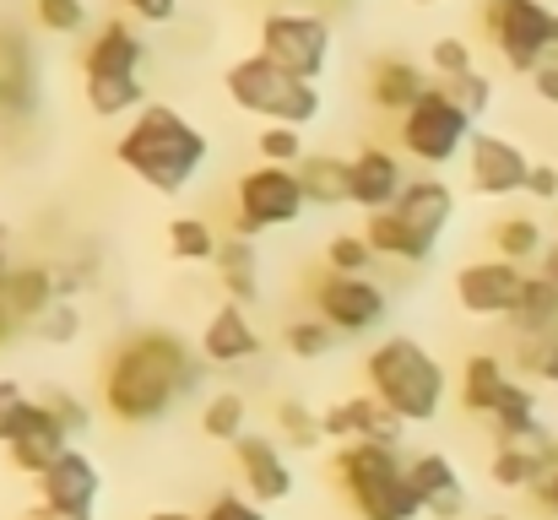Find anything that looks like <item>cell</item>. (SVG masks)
<instances>
[{
    "mask_svg": "<svg viewBox=\"0 0 558 520\" xmlns=\"http://www.w3.org/2000/svg\"><path fill=\"white\" fill-rule=\"evenodd\" d=\"M195 385H201V352L169 326L131 331L104 363V407L114 423L131 428L169 418Z\"/></svg>",
    "mask_w": 558,
    "mask_h": 520,
    "instance_id": "6da1fadb",
    "label": "cell"
},
{
    "mask_svg": "<svg viewBox=\"0 0 558 520\" xmlns=\"http://www.w3.org/2000/svg\"><path fill=\"white\" fill-rule=\"evenodd\" d=\"M206 158H211L206 131H195L174 104H147L114 142V164L125 173H136L158 195L190 190L195 173L206 169Z\"/></svg>",
    "mask_w": 558,
    "mask_h": 520,
    "instance_id": "7a4b0ae2",
    "label": "cell"
},
{
    "mask_svg": "<svg viewBox=\"0 0 558 520\" xmlns=\"http://www.w3.org/2000/svg\"><path fill=\"white\" fill-rule=\"evenodd\" d=\"M364 379L369 390L407 423H434L445 412V396H450V379H445V363L417 342V337H385L364 358Z\"/></svg>",
    "mask_w": 558,
    "mask_h": 520,
    "instance_id": "3957f363",
    "label": "cell"
},
{
    "mask_svg": "<svg viewBox=\"0 0 558 520\" xmlns=\"http://www.w3.org/2000/svg\"><path fill=\"white\" fill-rule=\"evenodd\" d=\"M331 477L359 520H423V499L407 477V456L385 445H337Z\"/></svg>",
    "mask_w": 558,
    "mask_h": 520,
    "instance_id": "277c9868",
    "label": "cell"
},
{
    "mask_svg": "<svg viewBox=\"0 0 558 520\" xmlns=\"http://www.w3.org/2000/svg\"><path fill=\"white\" fill-rule=\"evenodd\" d=\"M222 87H228L233 109H244V114H255V120H266V125H293V131H304V125L320 120V87L288 76V71L271 65L266 55L233 60V65L222 71Z\"/></svg>",
    "mask_w": 558,
    "mask_h": 520,
    "instance_id": "5b68a950",
    "label": "cell"
},
{
    "mask_svg": "<svg viewBox=\"0 0 558 520\" xmlns=\"http://www.w3.org/2000/svg\"><path fill=\"white\" fill-rule=\"evenodd\" d=\"M483 33L521 76H532L543 60H558V11L548 0H483Z\"/></svg>",
    "mask_w": 558,
    "mask_h": 520,
    "instance_id": "8992f818",
    "label": "cell"
},
{
    "mask_svg": "<svg viewBox=\"0 0 558 520\" xmlns=\"http://www.w3.org/2000/svg\"><path fill=\"white\" fill-rule=\"evenodd\" d=\"M472 114H461L456 104H450V93L434 82L401 120H396V142H401V153L412 158V164H423V169H445V164H456L461 153H466V142H472Z\"/></svg>",
    "mask_w": 558,
    "mask_h": 520,
    "instance_id": "52a82bcc",
    "label": "cell"
},
{
    "mask_svg": "<svg viewBox=\"0 0 558 520\" xmlns=\"http://www.w3.org/2000/svg\"><path fill=\"white\" fill-rule=\"evenodd\" d=\"M271 65H282L299 82H320L331 65V22L320 11H271L260 22V49Z\"/></svg>",
    "mask_w": 558,
    "mask_h": 520,
    "instance_id": "ba28073f",
    "label": "cell"
},
{
    "mask_svg": "<svg viewBox=\"0 0 558 520\" xmlns=\"http://www.w3.org/2000/svg\"><path fill=\"white\" fill-rule=\"evenodd\" d=\"M239 217H233V239H260L266 228H293L304 217V184L299 169H271L255 164L250 173H239Z\"/></svg>",
    "mask_w": 558,
    "mask_h": 520,
    "instance_id": "9c48e42d",
    "label": "cell"
},
{
    "mask_svg": "<svg viewBox=\"0 0 558 520\" xmlns=\"http://www.w3.org/2000/svg\"><path fill=\"white\" fill-rule=\"evenodd\" d=\"M390 217L401 228V261L407 266H423L439 250V239L450 233V222H456V190L445 179H434V173L407 179V190L390 206Z\"/></svg>",
    "mask_w": 558,
    "mask_h": 520,
    "instance_id": "30bf717a",
    "label": "cell"
},
{
    "mask_svg": "<svg viewBox=\"0 0 558 520\" xmlns=\"http://www.w3.org/2000/svg\"><path fill=\"white\" fill-rule=\"evenodd\" d=\"M310 299H315V315L337 331V337H369L385 326L390 315V293L374 282V277H337V271H320L310 282Z\"/></svg>",
    "mask_w": 558,
    "mask_h": 520,
    "instance_id": "8fae6325",
    "label": "cell"
},
{
    "mask_svg": "<svg viewBox=\"0 0 558 520\" xmlns=\"http://www.w3.org/2000/svg\"><path fill=\"white\" fill-rule=\"evenodd\" d=\"M0 445H5V456H11V467H16V472L44 477V472H49V467L71 450V434L54 423V412H49L38 396H27V401L5 418Z\"/></svg>",
    "mask_w": 558,
    "mask_h": 520,
    "instance_id": "7c38bea8",
    "label": "cell"
},
{
    "mask_svg": "<svg viewBox=\"0 0 558 520\" xmlns=\"http://www.w3.org/2000/svg\"><path fill=\"white\" fill-rule=\"evenodd\" d=\"M526 266H510V261H472L456 271V304L477 321H510L515 304H521V288H526Z\"/></svg>",
    "mask_w": 558,
    "mask_h": 520,
    "instance_id": "4fadbf2b",
    "label": "cell"
},
{
    "mask_svg": "<svg viewBox=\"0 0 558 520\" xmlns=\"http://www.w3.org/2000/svg\"><path fill=\"white\" fill-rule=\"evenodd\" d=\"M33 488H38V510L71 516V520H93V505H98V494H104V472H98V461H93L87 450L71 445L44 477H33Z\"/></svg>",
    "mask_w": 558,
    "mask_h": 520,
    "instance_id": "5bb4252c",
    "label": "cell"
},
{
    "mask_svg": "<svg viewBox=\"0 0 558 520\" xmlns=\"http://www.w3.org/2000/svg\"><path fill=\"white\" fill-rule=\"evenodd\" d=\"M320 434L337 439V445H385V450H401L407 423L374 390H364V396H348L331 412H320Z\"/></svg>",
    "mask_w": 558,
    "mask_h": 520,
    "instance_id": "9a60e30c",
    "label": "cell"
},
{
    "mask_svg": "<svg viewBox=\"0 0 558 520\" xmlns=\"http://www.w3.org/2000/svg\"><path fill=\"white\" fill-rule=\"evenodd\" d=\"M526 173H532V158L515 142H505L494 131H472V142H466V184L477 195H494V201L526 195Z\"/></svg>",
    "mask_w": 558,
    "mask_h": 520,
    "instance_id": "2e32d148",
    "label": "cell"
},
{
    "mask_svg": "<svg viewBox=\"0 0 558 520\" xmlns=\"http://www.w3.org/2000/svg\"><path fill=\"white\" fill-rule=\"evenodd\" d=\"M233 467H239V477H244V494H250L260 510L293 499V488H299V477H293V467H288V456H282V445H277L271 434H244V439L233 445Z\"/></svg>",
    "mask_w": 558,
    "mask_h": 520,
    "instance_id": "e0dca14e",
    "label": "cell"
},
{
    "mask_svg": "<svg viewBox=\"0 0 558 520\" xmlns=\"http://www.w3.org/2000/svg\"><path fill=\"white\" fill-rule=\"evenodd\" d=\"M142 60H147V38L125 22V16H109L87 55H82V82H125V76H142Z\"/></svg>",
    "mask_w": 558,
    "mask_h": 520,
    "instance_id": "ac0fdd59",
    "label": "cell"
},
{
    "mask_svg": "<svg viewBox=\"0 0 558 520\" xmlns=\"http://www.w3.org/2000/svg\"><path fill=\"white\" fill-rule=\"evenodd\" d=\"M407 477L423 499V516L428 520H461L466 516V483L456 472L450 456L439 450H423V456H407Z\"/></svg>",
    "mask_w": 558,
    "mask_h": 520,
    "instance_id": "d6986e66",
    "label": "cell"
},
{
    "mask_svg": "<svg viewBox=\"0 0 558 520\" xmlns=\"http://www.w3.org/2000/svg\"><path fill=\"white\" fill-rule=\"evenodd\" d=\"M38 104V65L22 27L0 22V120H22Z\"/></svg>",
    "mask_w": 558,
    "mask_h": 520,
    "instance_id": "ffe728a7",
    "label": "cell"
},
{
    "mask_svg": "<svg viewBox=\"0 0 558 520\" xmlns=\"http://www.w3.org/2000/svg\"><path fill=\"white\" fill-rule=\"evenodd\" d=\"M348 169H353V206H364V211H390L407 190V164L390 147H374V142L359 147L348 158Z\"/></svg>",
    "mask_w": 558,
    "mask_h": 520,
    "instance_id": "44dd1931",
    "label": "cell"
},
{
    "mask_svg": "<svg viewBox=\"0 0 558 520\" xmlns=\"http://www.w3.org/2000/svg\"><path fill=\"white\" fill-rule=\"evenodd\" d=\"M201 363H222V368H233V363H250V358H260V331L250 326V315H244V304H222V310H211V321H206V331H201Z\"/></svg>",
    "mask_w": 558,
    "mask_h": 520,
    "instance_id": "7402d4cb",
    "label": "cell"
},
{
    "mask_svg": "<svg viewBox=\"0 0 558 520\" xmlns=\"http://www.w3.org/2000/svg\"><path fill=\"white\" fill-rule=\"evenodd\" d=\"M434 87V76L423 71V65H412V60H401V55H385V60H374L369 65V104L379 109V114H407L423 93Z\"/></svg>",
    "mask_w": 558,
    "mask_h": 520,
    "instance_id": "603a6c76",
    "label": "cell"
},
{
    "mask_svg": "<svg viewBox=\"0 0 558 520\" xmlns=\"http://www.w3.org/2000/svg\"><path fill=\"white\" fill-rule=\"evenodd\" d=\"M217 277H222V293L228 304H255L260 299V255H255V239H222L217 244Z\"/></svg>",
    "mask_w": 558,
    "mask_h": 520,
    "instance_id": "cb8c5ba5",
    "label": "cell"
},
{
    "mask_svg": "<svg viewBox=\"0 0 558 520\" xmlns=\"http://www.w3.org/2000/svg\"><path fill=\"white\" fill-rule=\"evenodd\" d=\"M0 304L16 315V326H38V321L49 315V304H60V293H54V266H16Z\"/></svg>",
    "mask_w": 558,
    "mask_h": 520,
    "instance_id": "d4e9b609",
    "label": "cell"
},
{
    "mask_svg": "<svg viewBox=\"0 0 558 520\" xmlns=\"http://www.w3.org/2000/svg\"><path fill=\"white\" fill-rule=\"evenodd\" d=\"M299 184L310 206H353V169L337 153H304Z\"/></svg>",
    "mask_w": 558,
    "mask_h": 520,
    "instance_id": "484cf974",
    "label": "cell"
},
{
    "mask_svg": "<svg viewBox=\"0 0 558 520\" xmlns=\"http://www.w3.org/2000/svg\"><path fill=\"white\" fill-rule=\"evenodd\" d=\"M505 385H510L505 358H494V352H472L466 368H461V407H466L472 418H488V412L499 407Z\"/></svg>",
    "mask_w": 558,
    "mask_h": 520,
    "instance_id": "4316f807",
    "label": "cell"
},
{
    "mask_svg": "<svg viewBox=\"0 0 558 520\" xmlns=\"http://www.w3.org/2000/svg\"><path fill=\"white\" fill-rule=\"evenodd\" d=\"M488 239H494V255H499V261H510V266L543 261V250H548V239H543V222H537V217H526V211H510V217H499Z\"/></svg>",
    "mask_w": 558,
    "mask_h": 520,
    "instance_id": "83f0119b",
    "label": "cell"
},
{
    "mask_svg": "<svg viewBox=\"0 0 558 520\" xmlns=\"http://www.w3.org/2000/svg\"><path fill=\"white\" fill-rule=\"evenodd\" d=\"M488 423H494V445H515V439H526L543 418H537V390H526L521 379H510L505 385V396H499V407L488 412Z\"/></svg>",
    "mask_w": 558,
    "mask_h": 520,
    "instance_id": "f1b7e54d",
    "label": "cell"
},
{
    "mask_svg": "<svg viewBox=\"0 0 558 520\" xmlns=\"http://www.w3.org/2000/svg\"><path fill=\"white\" fill-rule=\"evenodd\" d=\"M244 423H250V407H244L239 390H211V401L201 407V434L217 439V445H239L250 434Z\"/></svg>",
    "mask_w": 558,
    "mask_h": 520,
    "instance_id": "f546056e",
    "label": "cell"
},
{
    "mask_svg": "<svg viewBox=\"0 0 558 520\" xmlns=\"http://www.w3.org/2000/svg\"><path fill=\"white\" fill-rule=\"evenodd\" d=\"M217 228L206 222V217H174L169 222V250H174V261H217Z\"/></svg>",
    "mask_w": 558,
    "mask_h": 520,
    "instance_id": "4dcf8cb0",
    "label": "cell"
},
{
    "mask_svg": "<svg viewBox=\"0 0 558 520\" xmlns=\"http://www.w3.org/2000/svg\"><path fill=\"white\" fill-rule=\"evenodd\" d=\"M282 347H288L293 358L315 363V358H326V352L337 347V331H331L320 315H304V321H288V326H282Z\"/></svg>",
    "mask_w": 558,
    "mask_h": 520,
    "instance_id": "1f68e13d",
    "label": "cell"
},
{
    "mask_svg": "<svg viewBox=\"0 0 558 520\" xmlns=\"http://www.w3.org/2000/svg\"><path fill=\"white\" fill-rule=\"evenodd\" d=\"M277 434H282L293 450H315V445L326 439V434H320V418H315L304 401H293V396L277 401Z\"/></svg>",
    "mask_w": 558,
    "mask_h": 520,
    "instance_id": "d6a6232c",
    "label": "cell"
},
{
    "mask_svg": "<svg viewBox=\"0 0 558 520\" xmlns=\"http://www.w3.org/2000/svg\"><path fill=\"white\" fill-rule=\"evenodd\" d=\"M369 266H374V250L364 233H337L326 244V271H337V277H369Z\"/></svg>",
    "mask_w": 558,
    "mask_h": 520,
    "instance_id": "836d02e7",
    "label": "cell"
},
{
    "mask_svg": "<svg viewBox=\"0 0 558 520\" xmlns=\"http://www.w3.org/2000/svg\"><path fill=\"white\" fill-rule=\"evenodd\" d=\"M255 153H260V164H271V169H299V164H304V131L271 125V131L255 136Z\"/></svg>",
    "mask_w": 558,
    "mask_h": 520,
    "instance_id": "e575fe53",
    "label": "cell"
},
{
    "mask_svg": "<svg viewBox=\"0 0 558 520\" xmlns=\"http://www.w3.org/2000/svg\"><path fill=\"white\" fill-rule=\"evenodd\" d=\"M33 16L54 38H76L87 27V0H33Z\"/></svg>",
    "mask_w": 558,
    "mask_h": 520,
    "instance_id": "d590c367",
    "label": "cell"
},
{
    "mask_svg": "<svg viewBox=\"0 0 558 520\" xmlns=\"http://www.w3.org/2000/svg\"><path fill=\"white\" fill-rule=\"evenodd\" d=\"M428 65H434V82H456V76L477 71L472 44H466V38H456V33H445L439 44H428Z\"/></svg>",
    "mask_w": 558,
    "mask_h": 520,
    "instance_id": "8d00e7d4",
    "label": "cell"
},
{
    "mask_svg": "<svg viewBox=\"0 0 558 520\" xmlns=\"http://www.w3.org/2000/svg\"><path fill=\"white\" fill-rule=\"evenodd\" d=\"M445 93H450V104L461 109V114H472V120H483L488 114V104H494V82L483 76V71H466V76H456V82H439Z\"/></svg>",
    "mask_w": 558,
    "mask_h": 520,
    "instance_id": "74e56055",
    "label": "cell"
},
{
    "mask_svg": "<svg viewBox=\"0 0 558 520\" xmlns=\"http://www.w3.org/2000/svg\"><path fill=\"white\" fill-rule=\"evenodd\" d=\"M33 331H38L49 347H71L76 337H82V310H76L71 299H60V304H49V315H44Z\"/></svg>",
    "mask_w": 558,
    "mask_h": 520,
    "instance_id": "f35d334b",
    "label": "cell"
},
{
    "mask_svg": "<svg viewBox=\"0 0 558 520\" xmlns=\"http://www.w3.org/2000/svg\"><path fill=\"white\" fill-rule=\"evenodd\" d=\"M38 401H44V407L54 412V423H60V428H65L71 439H76V434H87V423H93V412H87V407H82V401H76V396H71L65 385H49V390H44Z\"/></svg>",
    "mask_w": 558,
    "mask_h": 520,
    "instance_id": "ab89813d",
    "label": "cell"
},
{
    "mask_svg": "<svg viewBox=\"0 0 558 520\" xmlns=\"http://www.w3.org/2000/svg\"><path fill=\"white\" fill-rule=\"evenodd\" d=\"M515 363H521L532 379H548V385H558V342H521V347H515Z\"/></svg>",
    "mask_w": 558,
    "mask_h": 520,
    "instance_id": "60d3db41",
    "label": "cell"
},
{
    "mask_svg": "<svg viewBox=\"0 0 558 520\" xmlns=\"http://www.w3.org/2000/svg\"><path fill=\"white\" fill-rule=\"evenodd\" d=\"M201 520H266V510H260L250 494H217V499L201 510Z\"/></svg>",
    "mask_w": 558,
    "mask_h": 520,
    "instance_id": "b9f144b4",
    "label": "cell"
},
{
    "mask_svg": "<svg viewBox=\"0 0 558 520\" xmlns=\"http://www.w3.org/2000/svg\"><path fill=\"white\" fill-rule=\"evenodd\" d=\"M125 11H131L136 22L163 27V22H174V16H180V0H125Z\"/></svg>",
    "mask_w": 558,
    "mask_h": 520,
    "instance_id": "7bdbcfd3",
    "label": "cell"
},
{
    "mask_svg": "<svg viewBox=\"0 0 558 520\" xmlns=\"http://www.w3.org/2000/svg\"><path fill=\"white\" fill-rule=\"evenodd\" d=\"M526 195H532V201H558V169L554 164H532V173H526Z\"/></svg>",
    "mask_w": 558,
    "mask_h": 520,
    "instance_id": "ee69618b",
    "label": "cell"
},
{
    "mask_svg": "<svg viewBox=\"0 0 558 520\" xmlns=\"http://www.w3.org/2000/svg\"><path fill=\"white\" fill-rule=\"evenodd\" d=\"M532 93H537L543 104H554L558 109V60H543V65L532 71Z\"/></svg>",
    "mask_w": 558,
    "mask_h": 520,
    "instance_id": "f6af8a7d",
    "label": "cell"
},
{
    "mask_svg": "<svg viewBox=\"0 0 558 520\" xmlns=\"http://www.w3.org/2000/svg\"><path fill=\"white\" fill-rule=\"evenodd\" d=\"M22 401H27V396H22V385H16V379H0V428H5V418H11Z\"/></svg>",
    "mask_w": 558,
    "mask_h": 520,
    "instance_id": "bcb514c9",
    "label": "cell"
},
{
    "mask_svg": "<svg viewBox=\"0 0 558 520\" xmlns=\"http://www.w3.org/2000/svg\"><path fill=\"white\" fill-rule=\"evenodd\" d=\"M537 505H543L548 516H558V472L548 477V483H543V488H537Z\"/></svg>",
    "mask_w": 558,
    "mask_h": 520,
    "instance_id": "7dc6e473",
    "label": "cell"
},
{
    "mask_svg": "<svg viewBox=\"0 0 558 520\" xmlns=\"http://www.w3.org/2000/svg\"><path fill=\"white\" fill-rule=\"evenodd\" d=\"M537 271H543V277L558 288V244H548V250H543V266H537Z\"/></svg>",
    "mask_w": 558,
    "mask_h": 520,
    "instance_id": "c3c4849f",
    "label": "cell"
},
{
    "mask_svg": "<svg viewBox=\"0 0 558 520\" xmlns=\"http://www.w3.org/2000/svg\"><path fill=\"white\" fill-rule=\"evenodd\" d=\"M16 331H22V326H16V315H11V310H5V304H0V347L11 342V337H16Z\"/></svg>",
    "mask_w": 558,
    "mask_h": 520,
    "instance_id": "681fc988",
    "label": "cell"
},
{
    "mask_svg": "<svg viewBox=\"0 0 558 520\" xmlns=\"http://www.w3.org/2000/svg\"><path fill=\"white\" fill-rule=\"evenodd\" d=\"M11 271H16V261L5 255V244H0V299H5V282H11Z\"/></svg>",
    "mask_w": 558,
    "mask_h": 520,
    "instance_id": "f907efd6",
    "label": "cell"
},
{
    "mask_svg": "<svg viewBox=\"0 0 558 520\" xmlns=\"http://www.w3.org/2000/svg\"><path fill=\"white\" fill-rule=\"evenodd\" d=\"M147 520H201V516H185V510H158V516H147Z\"/></svg>",
    "mask_w": 558,
    "mask_h": 520,
    "instance_id": "816d5d0a",
    "label": "cell"
},
{
    "mask_svg": "<svg viewBox=\"0 0 558 520\" xmlns=\"http://www.w3.org/2000/svg\"><path fill=\"white\" fill-rule=\"evenodd\" d=\"M22 520H71V516H49V510H33V516H22Z\"/></svg>",
    "mask_w": 558,
    "mask_h": 520,
    "instance_id": "f5cc1de1",
    "label": "cell"
},
{
    "mask_svg": "<svg viewBox=\"0 0 558 520\" xmlns=\"http://www.w3.org/2000/svg\"><path fill=\"white\" fill-rule=\"evenodd\" d=\"M483 520H515V516H483Z\"/></svg>",
    "mask_w": 558,
    "mask_h": 520,
    "instance_id": "db71d44e",
    "label": "cell"
},
{
    "mask_svg": "<svg viewBox=\"0 0 558 520\" xmlns=\"http://www.w3.org/2000/svg\"><path fill=\"white\" fill-rule=\"evenodd\" d=\"M417 5H439V0H417Z\"/></svg>",
    "mask_w": 558,
    "mask_h": 520,
    "instance_id": "11a10c76",
    "label": "cell"
}]
</instances>
